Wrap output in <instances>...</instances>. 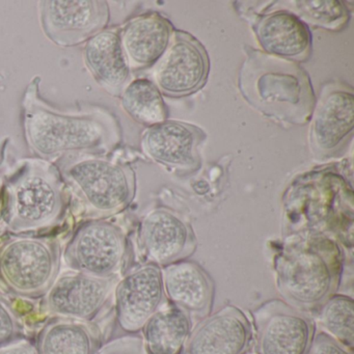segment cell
<instances>
[{
    "instance_id": "obj_18",
    "label": "cell",
    "mask_w": 354,
    "mask_h": 354,
    "mask_svg": "<svg viewBox=\"0 0 354 354\" xmlns=\"http://www.w3.org/2000/svg\"><path fill=\"white\" fill-rule=\"evenodd\" d=\"M353 95L333 91L323 97L313 120V142L321 154H330L351 133L354 123Z\"/></svg>"
},
{
    "instance_id": "obj_27",
    "label": "cell",
    "mask_w": 354,
    "mask_h": 354,
    "mask_svg": "<svg viewBox=\"0 0 354 354\" xmlns=\"http://www.w3.org/2000/svg\"><path fill=\"white\" fill-rule=\"evenodd\" d=\"M306 354H353L352 350L325 333L315 335Z\"/></svg>"
},
{
    "instance_id": "obj_15",
    "label": "cell",
    "mask_w": 354,
    "mask_h": 354,
    "mask_svg": "<svg viewBox=\"0 0 354 354\" xmlns=\"http://www.w3.org/2000/svg\"><path fill=\"white\" fill-rule=\"evenodd\" d=\"M84 61L105 91L113 96L122 94L129 80L130 66L119 32L104 30L91 38L84 46Z\"/></svg>"
},
{
    "instance_id": "obj_8",
    "label": "cell",
    "mask_w": 354,
    "mask_h": 354,
    "mask_svg": "<svg viewBox=\"0 0 354 354\" xmlns=\"http://www.w3.org/2000/svg\"><path fill=\"white\" fill-rule=\"evenodd\" d=\"M45 36L63 48L78 46L104 30L111 18L103 0H45L39 3Z\"/></svg>"
},
{
    "instance_id": "obj_16",
    "label": "cell",
    "mask_w": 354,
    "mask_h": 354,
    "mask_svg": "<svg viewBox=\"0 0 354 354\" xmlns=\"http://www.w3.org/2000/svg\"><path fill=\"white\" fill-rule=\"evenodd\" d=\"M198 136L185 124L162 122L152 126L142 138L145 153L171 169L192 171L198 165Z\"/></svg>"
},
{
    "instance_id": "obj_1",
    "label": "cell",
    "mask_w": 354,
    "mask_h": 354,
    "mask_svg": "<svg viewBox=\"0 0 354 354\" xmlns=\"http://www.w3.org/2000/svg\"><path fill=\"white\" fill-rule=\"evenodd\" d=\"M40 77L32 78L24 93V128L26 142L43 160L66 155L105 153L120 140L117 120L102 107L66 113L51 106L40 95Z\"/></svg>"
},
{
    "instance_id": "obj_25",
    "label": "cell",
    "mask_w": 354,
    "mask_h": 354,
    "mask_svg": "<svg viewBox=\"0 0 354 354\" xmlns=\"http://www.w3.org/2000/svg\"><path fill=\"white\" fill-rule=\"evenodd\" d=\"M96 354H147L142 337L128 335L113 339Z\"/></svg>"
},
{
    "instance_id": "obj_3",
    "label": "cell",
    "mask_w": 354,
    "mask_h": 354,
    "mask_svg": "<svg viewBox=\"0 0 354 354\" xmlns=\"http://www.w3.org/2000/svg\"><path fill=\"white\" fill-rule=\"evenodd\" d=\"M65 207V182L49 161L28 159L6 184L3 221L14 233L53 227Z\"/></svg>"
},
{
    "instance_id": "obj_14",
    "label": "cell",
    "mask_w": 354,
    "mask_h": 354,
    "mask_svg": "<svg viewBox=\"0 0 354 354\" xmlns=\"http://www.w3.org/2000/svg\"><path fill=\"white\" fill-rule=\"evenodd\" d=\"M162 281L165 297L171 304L192 319L208 316L214 289L212 279L202 267L190 261L173 263L163 269Z\"/></svg>"
},
{
    "instance_id": "obj_21",
    "label": "cell",
    "mask_w": 354,
    "mask_h": 354,
    "mask_svg": "<svg viewBox=\"0 0 354 354\" xmlns=\"http://www.w3.org/2000/svg\"><path fill=\"white\" fill-rule=\"evenodd\" d=\"M36 349L38 354H96L98 339L86 323L59 318L43 327Z\"/></svg>"
},
{
    "instance_id": "obj_29",
    "label": "cell",
    "mask_w": 354,
    "mask_h": 354,
    "mask_svg": "<svg viewBox=\"0 0 354 354\" xmlns=\"http://www.w3.org/2000/svg\"><path fill=\"white\" fill-rule=\"evenodd\" d=\"M3 178H1V176H0V194H1V190H3Z\"/></svg>"
},
{
    "instance_id": "obj_6",
    "label": "cell",
    "mask_w": 354,
    "mask_h": 354,
    "mask_svg": "<svg viewBox=\"0 0 354 354\" xmlns=\"http://www.w3.org/2000/svg\"><path fill=\"white\" fill-rule=\"evenodd\" d=\"M126 254L127 241L121 227L104 219H94L74 234L64 258L76 272L109 279L121 270Z\"/></svg>"
},
{
    "instance_id": "obj_7",
    "label": "cell",
    "mask_w": 354,
    "mask_h": 354,
    "mask_svg": "<svg viewBox=\"0 0 354 354\" xmlns=\"http://www.w3.org/2000/svg\"><path fill=\"white\" fill-rule=\"evenodd\" d=\"M257 354H306L315 323L287 302L268 300L252 313Z\"/></svg>"
},
{
    "instance_id": "obj_28",
    "label": "cell",
    "mask_w": 354,
    "mask_h": 354,
    "mask_svg": "<svg viewBox=\"0 0 354 354\" xmlns=\"http://www.w3.org/2000/svg\"><path fill=\"white\" fill-rule=\"evenodd\" d=\"M0 354H38L36 347L30 342L13 341L6 345L0 346Z\"/></svg>"
},
{
    "instance_id": "obj_4",
    "label": "cell",
    "mask_w": 354,
    "mask_h": 354,
    "mask_svg": "<svg viewBox=\"0 0 354 354\" xmlns=\"http://www.w3.org/2000/svg\"><path fill=\"white\" fill-rule=\"evenodd\" d=\"M84 215L104 219L125 210L136 196V175L131 167L96 155L70 159L62 169Z\"/></svg>"
},
{
    "instance_id": "obj_26",
    "label": "cell",
    "mask_w": 354,
    "mask_h": 354,
    "mask_svg": "<svg viewBox=\"0 0 354 354\" xmlns=\"http://www.w3.org/2000/svg\"><path fill=\"white\" fill-rule=\"evenodd\" d=\"M19 333L17 317L3 300H0V346L15 341Z\"/></svg>"
},
{
    "instance_id": "obj_24",
    "label": "cell",
    "mask_w": 354,
    "mask_h": 354,
    "mask_svg": "<svg viewBox=\"0 0 354 354\" xmlns=\"http://www.w3.org/2000/svg\"><path fill=\"white\" fill-rule=\"evenodd\" d=\"M298 13L310 24L339 28L346 19V10L339 1H297Z\"/></svg>"
},
{
    "instance_id": "obj_22",
    "label": "cell",
    "mask_w": 354,
    "mask_h": 354,
    "mask_svg": "<svg viewBox=\"0 0 354 354\" xmlns=\"http://www.w3.org/2000/svg\"><path fill=\"white\" fill-rule=\"evenodd\" d=\"M122 107L128 115L144 125H157L165 119V106L154 82L136 80L122 92Z\"/></svg>"
},
{
    "instance_id": "obj_13",
    "label": "cell",
    "mask_w": 354,
    "mask_h": 354,
    "mask_svg": "<svg viewBox=\"0 0 354 354\" xmlns=\"http://www.w3.org/2000/svg\"><path fill=\"white\" fill-rule=\"evenodd\" d=\"M208 62L194 41L177 38L169 46L155 71L157 88L169 96H185L203 86Z\"/></svg>"
},
{
    "instance_id": "obj_11",
    "label": "cell",
    "mask_w": 354,
    "mask_h": 354,
    "mask_svg": "<svg viewBox=\"0 0 354 354\" xmlns=\"http://www.w3.org/2000/svg\"><path fill=\"white\" fill-rule=\"evenodd\" d=\"M138 242L148 263L167 266L194 254L196 240L187 223L169 209L151 211L140 223Z\"/></svg>"
},
{
    "instance_id": "obj_20",
    "label": "cell",
    "mask_w": 354,
    "mask_h": 354,
    "mask_svg": "<svg viewBox=\"0 0 354 354\" xmlns=\"http://www.w3.org/2000/svg\"><path fill=\"white\" fill-rule=\"evenodd\" d=\"M147 354H182L192 331V319L171 304H165L142 327Z\"/></svg>"
},
{
    "instance_id": "obj_9",
    "label": "cell",
    "mask_w": 354,
    "mask_h": 354,
    "mask_svg": "<svg viewBox=\"0 0 354 354\" xmlns=\"http://www.w3.org/2000/svg\"><path fill=\"white\" fill-rule=\"evenodd\" d=\"M117 279L84 273H63L45 295L44 308L57 318L88 322L98 316L111 297Z\"/></svg>"
},
{
    "instance_id": "obj_5",
    "label": "cell",
    "mask_w": 354,
    "mask_h": 354,
    "mask_svg": "<svg viewBox=\"0 0 354 354\" xmlns=\"http://www.w3.org/2000/svg\"><path fill=\"white\" fill-rule=\"evenodd\" d=\"M59 266V245L48 238L18 236L0 244V283L18 297L46 295Z\"/></svg>"
},
{
    "instance_id": "obj_10",
    "label": "cell",
    "mask_w": 354,
    "mask_h": 354,
    "mask_svg": "<svg viewBox=\"0 0 354 354\" xmlns=\"http://www.w3.org/2000/svg\"><path fill=\"white\" fill-rule=\"evenodd\" d=\"M115 301L121 328L130 333L142 330L167 304L160 267L147 263L130 270L115 283Z\"/></svg>"
},
{
    "instance_id": "obj_17",
    "label": "cell",
    "mask_w": 354,
    "mask_h": 354,
    "mask_svg": "<svg viewBox=\"0 0 354 354\" xmlns=\"http://www.w3.org/2000/svg\"><path fill=\"white\" fill-rule=\"evenodd\" d=\"M122 46L130 68L140 69L156 63L169 48L171 28L158 15H144L126 24Z\"/></svg>"
},
{
    "instance_id": "obj_12",
    "label": "cell",
    "mask_w": 354,
    "mask_h": 354,
    "mask_svg": "<svg viewBox=\"0 0 354 354\" xmlns=\"http://www.w3.org/2000/svg\"><path fill=\"white\" fill-rule=\"evenodd\" d=\"M254 342V326L245 313L227 306L192 329L185 354H245Z\"/></svg>"
},
{
    "instance_id": "obj_23",
    "label": "cell",
    "mask_w": 354,
    "mask_h": 354,
    "mask_svg": "<svg viewBox=\"0 0 354 354\" xmlns=\"http://www.w3.org/2000/svg\"><path fill=\"white\" fill-rule=\"evenodd\" d=\"M319 323L323 333L349 349L354 343V302L349 296L333 295L319 308Z\"/></svg>"
},
{
    "instance_id": "obj_2",
    "label": "cell",
    "mask_w": 354,
    "mask_h": 354,
    "mask_svg": "<svg viewBox=\"0 0 354 354\" xmlns=\"http://www.w3.org/2000/svg\"><path fill=\"white\" fill-rule=\"evenodd\" d=\"M342 270V250L329 238L292 242L274 258L279 294L285 302L302 312L317 310L335 295Z\"/></svg>"
},
{
    "instance_id": "obj_19",
    "label": "cell",
    "mask_w": 354,
    "mask_h": 354,
    "mask_svg": "<svg viewBox=\"0 0 354 354\" xmlns=\"http://www.w3.org/2000/svg\"><path fill=\"white\" fill-rule=\"evenodd\" d=\"M259 43L269 55L300 59L308 53L310 37L306 26L293 14L277 12L263 18L256 28Z\"/></svg>"
}]
</instances>
